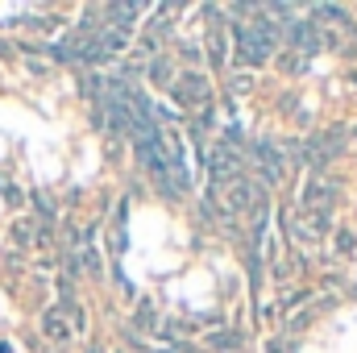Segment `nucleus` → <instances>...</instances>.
I'll return each instance as SVG.
<instances>
[{"label": "nucleus", "instance_id": "obj_1", "mask_svg": "<svg viewBox=\"0 0 357 353\" xmlns=\"http://www.w3.org/2000/svg\"><path fill=\"white\" fill-rule=\"evenodd\" d=\"M233 33H237V54L250 63V67H258V63H266L270 54H274V42H278V29H274V21H270L266 13L254 21V25H233Z\"/></svg>", "mask_w": 357, "mask_h": 353}, {"label": "nucleus", "instance_id": "obj_2", "mask_svg": "<svg viewBox=\"0 0 357 353\" xmlns=\"http://www.w3.org/2000/svg\"><path fill=\"white\" fill-rule=\"evenodd\" d=\"M328 204H333V187H328L324 179H312V183L303 187V208L316 216V225L328 220Z\"/></svg>", "mask_w": 357, "mask_h": 353}, {"label": "nucleus", "instance_id": "obj_3", "mask_svg": "<svg viewBox=\"0 0 357 353\" xmlns=\"http://www.w3.org/2000/svg\"><path fill=\"white\" fill-rule=\"evenodd\" d=\"M175 100L178 104H187V108H204L208 112V80H199V75H183L175 84Z\"/></svg>", "mask_w": 357, "mask_h": 353}, {"label": "nucleus", "instance_id": "obj_4", "mask_svg": "<svg viewBox=\"0 0 357 353\" xmlns=\"http://www.w3.org/2000/svg\"><path fill=\"white\" fill-rule=\"evenodd\" d=\"M291 42H295L303 54H316V50H320V42H316V33H312V21H291Z\"/></svg>", "mask_w": 357, "mask_h": 353}, {"label": "nucleus", "instance_id": "obj_5", "mask_svg": "<svg viewBox=\"0 0 357 353\" xmlns=\"http://www.w3.org/2000/svg\"><path fill=\"white\" fill-rule=\"evenodd\" d=\"M254 150H258V163L266 167V179L274 183V179H278V171H282V163H278V154H274V146H266V142H258Z\"/></svg>", "mask_w": 357, "mask_h": 353}, {"label": "nucleus", "instance_id": "obj_6", "mask_svg": "<svg viewBox=\"0 0 357 353\" xmlns=\"http://www.w3.org/2000/svg\"><path fill=\"white\" fill-rule=\"evenodd\" d=\"M42 329H46V337H50V341H67V337H71V329L63 324V316H59V312H46Z\"/></svg>", "mask_w": 357, "mask_h": 353}, {"label": "nucleus", "instance_id": "obj_7", "mask_svg": "<svg viewBox=\"0 0 357 353\" xmlns=\"http://www.w3.org/2000/svg\"><path fill=\"white\" fill-rule=\"evenodd\" d=\"M212 345H216L220 353H237V350H241V337H237V333H216V337H212Z\"/></svg>", "mask_w": 357, "mask_h": 353}, {"label": "nucleus", "instance_id": "obj_8", "mask_svg": "<svg viewBox=\"0 0 357 353\" xmlns=\"http://www.w3.org/2000/svg\"><path fill=\"white\" fill-rule=\"evenodd\" d=\"M0 353H13V345H8V341H0Z\"/></svg>", "mask_w": 357, "mask_h": 353}]
</instances>
